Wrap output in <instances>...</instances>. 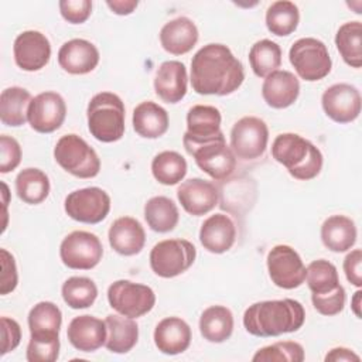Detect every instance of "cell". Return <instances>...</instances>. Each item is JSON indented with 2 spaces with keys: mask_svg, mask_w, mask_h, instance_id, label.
<instances>
[{
  "mask_svg": "<svg viewBox=\"0 0 362 362\" xmlns=\"http://www.w3.org/2000/svg\"><path fill=\"white\" fill-rule=\"evenodd\" d=\"M243 79L242 62L223 44H206L191 59L189 81L199 95H230L240 88Z\"/></svg>",
  "mask_w": 362,
  "mask_h": 362,
  "instance_id": "obj_1",
  "label": "cell"
},
{
  "mask_svg": "<svg viewBox=\"0 0 362 362\" xmlns=\"http://www.w3.org/2000/svg\"><path fill=\"white\" fill-rule=\"evenodd\" d=\"M305 321V311L293 298L264 300L249 305L243 313V327L255 337L269 338L298 331Z\"/></svg>",
  "mask_w": 362,
  "mask_h": 362,
  "instance_id": "obj_2",
  "label": "cell"
},
{
  "mask_svg": "<svg viewBox=\"0 0 362 362\" xmlns=\"http://www.w3.org/2000/svg\"><path fill=\"white\" fill-rule=\"evenodd\" d=\"M272 157L300 181L315 178L322 168V153L297 133H281L272 143Z\"/></svg>",
  "mask_w": 362,
  "mask_h": 362,
  "instance_id": "obj_3",
  "label": "cell"
},
{
  "mask_svg": "<svg viewBox=\"0 0 362 362\" xmlns=\"http://www.w3.org/2000/svg\"><path fill=\"white\" fill-rule=\"evenodd\" d=\"M124 117V103L113 92L96 93L88 103V129L102 143H113L123 137Z\"/></svg>",
  "mask_w": 362,
  "mask_h": 362,
  "instance_id": "obj_4",
  "label": "cell"
},
{
  "mask_svg": "<svg viewBox=\"0 0 362 362\" xmlns=\"http://www.w3.org/2000/svg\"><path fill=\"white\" fill-rule=\"evenodd\" d=\"M54 158L61 168L78 178H93L100 171L96 151L74 133L59 137L54 147Z\"/></svg>",
  "mask_w": 362,
  "mask_h": 362,
  "instance_id": "obj_5",
  "label": "cell"
},
{
  "mask_svg": "<svg viewBox=\"0 0 362 362\" xmlns=\"http://www.w3.org/2000/svg\"><path fill=\"white\" fill-rule=\"evenodd\" d=\"M288 59L297 75L307 82L324 79L332 68L327 45L313 37L297 40L290 47Z\"/></svg>",
  "mask_w": 362,
  "mask_h": 362,
  "instance_id": "obj_6",
  "label": "cell"
},
{
  "mask_svg": "<svg viewBox=\"0 0 362 362\" xmlns=\"http://www.w3.org/2000/svg\"><path fill=\"white\" fill-rule=\"evenodd\" d=\"M197 257L195 246L181 238L156 243L150 252V267L158 277L171 279L187 272Z\"/></svg>",
  "mask_w": 362,
  "mask_h": 362,
  "instance_id": "obj_7",
  "label": "cell"
},
{
  "mask_svg": "<svg viewBox=\"0 0 362 362\" xmlns=\"http://www.w3.org/2000/svg\"><path fill=\"white\" fill-rule=\"evenodd\" d=\"M107 301L117 314L129 318H139L150 313L156 304V294L151 287L130 280H117L107 288Z\"/></svg>",
  "mask_w": 362,
  "mask_h": 362,
  "instance_id": "obj_8",
  "label": "cell"
},
{
  "mask_svg": "<svg viewBox=\"0 0 362 362\" xmlns=\"http://www.w3.org/2000/svg\"><path fill=\"white\" fill-rule=\"evenodd\" d=\"M103 256L100 239L86 230H74L68 233L59 246L62 263L74 270H90L99 264Z\"/></svg>",
  "mask_w": 362,
  "mask_h": 362,
  "instance_id": "obj_9",
  "label": "cell"
},
{
  "mask_svg": "<svg viewBox=\"0 0 362 362\" xmlns=\"http://www.w3.org/2000/svg\"><path fill=\"white\" fill-rule=\"evenodd\" d=\"M66 215L82 223H99L110 211V197L99 187H86L69 192L64 202Z\"/></svg>",
  "mask_w": 362,
  "mask_h": 362,
  "instance_id": "obj_10",
  "label": "cell"
},
{
  "mask_svg": "<svg viewBox=\"0 0 362 362\" xmlns=\"http://www.w3.org/2000/svg\"><path fill=\"white\" fill-rule=\"evenodd\" d=\"M269 141V127L264 120L256 116L239 119L230 130V148L235 157L242 160H256L266 151Z\"/></svg>",
  "mask_w": 362,
  "mask_h": 362,
  "instance_id": "obj_11",
  "label": "cell"
},
{
  "mask_svg": "<svg viewBox=\"0 0 362 362\" xmlns=\"http://www.w3.org/2000/svg\"><path fill=\"white\" fill-rule=\"evenodd\" d=\"M267 272L270 280L280 288L293 290L305 280V266L300 255L288 245H276L267 253Z\"/></svg>",
  "mask_w": 362,
  "mask_h": 362,
  "instance_id": "obj_12",
  "label": "cell"
},
{
  "mask_svg": "<svg viewBox=\"0 0 362 362\" xmlns=\"http://www.w3.org/2000/svg\"><path fill=\"white\" fill-rule=\"evenodd\" d=\"M221 112L211 105H195L187 113V132L182 137L185 150L225 137L221 130Z\"/></svg>",
  "mask_w": 362,
  "mask_h": 362,
  "instance_id": "obj_13",
  "label": "cell"
},
{
  "mask_svg": "<svg viewBox=\"0 0 362 362\" xmlns=\"http://www.w3.org/2000/svg\"><path fill=\"white\" fill-rule=\"evenodd\" d=\"M195 160V164L216 181L226 180L236 167V157L226 144L225 137L216 139L187 151Z\"/></svg>",
  "mask_w": 362,
  "mask_h": 362,
  "instance_id": "obj_14",
  "label": "cell"
},
{
  "mask_svg": "<svg viewBox=\"0 0 362 362\" xmlns=\"http://www.w3.org/2000/svg\"><path fill=\"white\" fill-rule=\"evenodd\" d=\"M66 116L64 98L52 90L41 92L34 96L28 106L27 120L33 130L38 133H52L58 130Z\"/></svg>",
  "mask_w": 362,
  "mask_h": 362,
  "instance_id": "obj_15",
  "label": "cell"
},
{
  "mask_svg": "<svg viewBox=\"0 0 362 362\" xmlns=\"http://www.w3.org/2000/svg\"><path fill=\"white\" fill-rule=\"evenodd\" d=\"M325 115L337 123H351L361 113L362 99L359 90L351 83H334L321 96Z\"/></svg>",
  "mask_w": 362,
  "mask_h": 362,
  "instance_id": "obj_16",
  "label": "cell"
},
{
  "mask_svg": "<svg viewBox=\"0 0 362 362\" xmlns=\"http://www.w3.org/2000/svg\"><path fill=\"white\" fill-rule=\"evenodd\" d=\"M16 65L27 72L42 69L51 58V44L45 34L27 30L20 33L13 44Z\"/></svg>",
  "mask_w": 362,
  "mask_h": 362,
  "instance_id": "obj_17",
  "label": "cell"
},
{
  "mask_svg": "<svg viewBox=\"0 0 362 362\" xmlns=\"http://www.w3.org/2000/svg\"><path fill=\"white\" fill-rule=\"evenodd\" d=\"M177 198L185 212L201 216L218 205L219 191L214 182L195 177L181 182L177 189Z\"/></svg>",
  "mask_w": 362,
  "mask_h": 362,
  "instance_id": "obj_18",
  "label": "cell"
},
{
  "mask_svg": "<svg viewBox=\"0 0 362 362\" xmlns=\"http://www.w3.org/2000/svg\"><path fill=\"white\" fill-rule=\"evenodd\" d=\"M99 51L88 40L72 38L64 42L58 51L59 66L71 75H85L92 72L99 64Z\"/></svg>",
  "mask_w": 362,
  "mask_h": 362,
  "instance_id": "obj_19",
  "label": "cell"
},
{
  "mask_svg": "<svg viewBox=\"0 0 362 362\" xmlns=\"http://www.w3.org/2000/svg\"><path fill=\"white\" fill-rule=\"evenodd\" d=\"M66 337L75 349L81 352H93L106 342V322L89 314L78 315L68 324Z\"/></svg>",
  "mask_w": 362,
  "mask_h": 362,
  "instance_id": "obj_20",
  "label": "cell"
},
{
  "mask_svg": "<svg viewBox=\"0 0 362 362\" xmlns=\"http://www.w3.org/2000/svg\"><path fill=\"white\" fill-rule=\"evenodd\" d=\"M236 240L235 222L226 214L208 216L199 229V242L211 253L221 255L228 252Z\"/></svg>",
  "mask_w": 362,
  "mask_h": 362,
  "instance_id": "obj_21",
  "label": "cell"
},
{
  "mask_svg": "<svg viewBox=\"0 0 362 362\" xmlns=\"http://www.w3.org/2000/svg\"><path fill=\"white\" fill-rule=\"evenodd\" d=\"M107 239L116 253L122 256H134L144 247L146 232L136 218L120 216L110 225Z\"/></svg>",
  "mask_w": 362,
  "mask_h": 362,
  "instance_id": "obj_22",
  "label": "cell"
},
{
  "mask_svg": "<svg viewBox=\"0 0 362 362\" xmlns=\"http://www.w3.org/2000/svg\"><path fill=\"white\" fill-rule=\"evenodd\" d=\"M300 95V81L290 71H274L264 78L262 96L273 109H286L291 106Z\"/></svg>",
  "mask_w": 362,
  "mask_h": 362,
  "instance_id": "obj_23",
  "label": "cell"
},
{
  "mask_svg": "<svg viewBox=\"0 0 362 362\" xmlns=\"http://www.w3.org/2000/svg\"><path fill=\"white\" fill-rule=\"evenodd\" d=\"M187 68L180 61L163 62L154 76L156 95L165 103H178L187 93Z\"/></svg>",
  "mask_w": 362,
  "mask_h": 362,
  "instance_id": "obj_24",
  "label": "cell"
},
{
  "mask_svg": "<svg viewBox=\"0 0 362 362\" xmlns=\"http://www.w3.org/2000/svg\"><path fill=\"white\" fill-rule=\"evenodd\" d=\"M154 344L161 354L178 355L188 349L192 338L191 327L180 317L163 318L154 329Z\"/></svg>",
  "mask_w": 362,
  "mask_h": 362,
  "instance_id": "obj_25",
  "label": "cell"
},
{
  "mask_svg": "<svg viewBox=\"0 0 362 362\" xmlns=\"http://www.w3.org/2000/svg\"><path fill=\"white\" fill-rule=\"evenodd\" d=\"M199 33L195 23L188 17H177L165 23L160 30L161 47L173 55L189 52L198 42Z\"/></svg>",
  "mask_w": 362,
  "mask_h": 362,
  "instance_id": "obj_26",
  "label": "cell"
},
{
  "mask_svg": "<svg viewBox=\"0 0 362 362\" xmlns=\"http://www.w3.org/2000/svg\"><path fill=\"white\" fill-rule=\"evenodd\" d=\"M132 123L139 136L144 139H158L168 130L170 117L163 106L146 100L134 107Z\"/></svg>",
  "mask_w": 362,
  "mask_h": 362,
  "instance_id": "obj_27",
  "label": "cell"
},
{
  "mask_svg": "<svg viewBox=\"0 0 362 362\" xmlns=\"http://www.w3.org/2000/svg\"><path fill=\"white\" fill-rule=\"evenodd\" d=\"M355 222L345 215H331L321 225V240L327 249L335 253L349 250L356 242Z\"/></svg>",
  "mask_w": 362,
  "mask_h": 362,
  "instance_id": "obj_28",
  "label": "cell"
},
{
  "mask_svg": "<svg viewBox=\"0 0 362 362\" xmlns=\"http://www.w3.org/2000/svg\"><path fill=\"white\" fill-rule=\"evenodd\" d=\"M107 337L105 346L113 354H127L139 339V325L134 318L122 314H109L105 320Z\"/></svg>",
  "mask_w": 362,
  "mask_h": 362,
  "instance_id": "obj_29",
  "label": "cell"
},
{
  "mask_svg": "<svg viewBox=\"0 0 362 362\" xmlns=\"http://www.w3.org/2000/svg\"><path fill=\"white\" fill-rule=\"evenodd\" d=\"M199 332L208 342L221 344L233 332V314L225 305H211L199 317Z\"/></svg>",
  "mask_w": 362,
  "mask_h": 362,
  "instance_id": "obj_30",
  "label": "cell"
},
{
  "mask_svg": "<svg viewBox=\"0 0 362 362\" xmlns=\"http://www.w3.org/2000/svg\"><path fill=\"white\" fill-rule=\"evenodd\" d=\"M31 93L21 86L6 88L0 95V120L6 126L18 127L27 120Z\"/></svg>",
  "mask_w": 362,
  "mask_h": 362,
  "instance_id": "obj_31",
  "label": "cell"
},
{
  "mask_svg": "<svg viewBox=\"0 0 362 362\" xmlns=\"http://www.w3.org/2000/svg\"><path fill=\"white\" fill-rule=\"evenodd\" d=\"M144 219L151 230L158 233H167L177 226L180 221V214L175 202L171 198L157 195L146 202Z\"/></svg>",
  "mask_w": 362,
  "mask_h": 362,
  "instance_id": "obj_32",
  "label": "cell"
},
{
  "mask_svg": "<svg viewBox=\"0 0 362 362\" xmlns=\"http://www.w3.org/2000/svg\"><path fill=\"white\" fill-rule=\"evenodd\" d=\"M49 189V178L40 168H24L16 177V192L18 198L25 204H41L48 197Z\"/></svg>",
  "mask_w": 362,
  "mask_h": 362,
  "instance_id": "obj_33",
  "label": "cell"
},
{
  "mask_svg": "<svg viewBox=\"0 0 362 362\" xmlns=\"http://www.w3.org/2000/svg\"><path fill=\"white\" fill-rule=\"evenodd\" d=\"M337 49L344 62L352 68L362 66V24L361 21H348L342 24L335 34Z\"/></svg>",
  "mask_w": 362,
  "mask_h": 362,
  "instance_id": "obj_34",
  "label": "cell"
},
{
  "mask_svg": "<svg viewBox=\"0 0 362 362\" xmlns=\"http://www.w3.org/2000/svg\"><path fill=\"white\" fill-rule=\"evenodd\" d=\"M30 335H59L62 313L52 301H40L28 313Z\"/></svg>",
  "mask_w": 362,
  "mask_h": 362,
  "instance_id": "obj_35",
  "label": "cell"
},
{
  "mask_svg": "<svg viewBox=\"0 0 362 362\" xmlns=\"http://www.w3.org/2000/svg\"><path fill=\"white\" fill-rule=\"evenodd\" d=\"M300 23L298 7L288 0H279L272 3L266 10V27L277 35L286 37L296 31Z\"/></svg>",
  "mask_w": 362,
  "mask_h": 362,
  "instance_id": "obj_36",
  "label": "cell"
},
{
  "mask_svg": "<svg viewBox=\"0 0 362 362\" xmlns=\"http://www.w3.org/2000/svg\"><path fill=\"white\" fill-rule=\"evenodd\" d=\"M249 64L253 74L266 78L281 65V48L272 40L256 41L249 49Z\"/></svg>",
  "mask_w": 362,
  "mask_h": 362,
  "instance_id": "obj_37",
  "label": "cell"
},
{
  "mask_svg": "<svg viewBox=\"0 0 362 362\" xmlns=\"http://www.w3.org/2000/svg\"><path fill=\"white\" fill-rule=\"evenodd\" d=\"M188 165L185 158L171 150L158 153L151 161L153 177L163 185H175L184 180Z\"/></svg>",
  "mask_w": 362,
  "mask_h": 362,
  "instance_id": "obj_38",
  "label": "cell"
},
{
  "mask_svg": "<svg viewBox=\"0 0 362 362\" xmlns=\"http://www.w3.org/2000/svg\"><path fill=\"white\" fill-rule=\"evenodd\" d=\"M61 294L68 307L81 310L88 308L95 303L98 297V287L89 277L72 276L64 281Z\"/></svg>",
  "mask_w": 362,
  "mask_h": 362,
  "instance_id": "obj_39",
  "label": "cell"
},
{
  "mask_svg": "<svg viewBox=\"0 0 362 362\" xmlns=\"http://www.w3.org/2000/svg\"><path fill=\"white\" fill-rule=\"evenodd\" d=\"M305 280L313 294L329 293L339 286L337 267L325 259H317L305 267Z\"/></svg>",
  "mask_w": 362,
  "mask_h": 362,
  "instance_id": "obj_40",
  "label": "cell"
},
{
  "mask_svg": "<svg viewBox=\"0 0 362 362\" xmlns=\"http://www.w3.org/2000/svg\"><path fill=\"white\" fill-rule=\"evenodd\" d=\"M304 348L296 341H281L256 351L253 362H303Z\"/></svg>",
  "mask_w": 362,
  "mask_h": 362,
  "instance_id": "obj_41",
  "label": "cell"
},
{
  "mask_svg": "<svg viewBox=\"0 0 362 362\" xmlns=\"http://www.w3.org/2000/svg\"><path fill=\"white\" fill-rule=\"evenodd\" d=\"M59 356V335H30L25 358L28 362H55Z\"/></svg>",
  "mask_w": 362,
  "mask_h": 362,
  "instance_id": "obj_42",
  "label": "cell"
},
{
  "mask_svg": "<svg viewBox=\"0 0 362 362\" xmlns=\"http://www.w3.org/2000/svg\"><path fill=\"white\" fill-rule=\"evenodd\" d=\"M345 298H346L345 290L341 284L329 293L311 294V301L314 308L321 315H327V317L339 314L345 307Z\"/></svg>",
  "mask_w": 362,
  "mask_h": 362,
  "instance_id": "obj_43",
  "label": "cell"
},
{
  "mask_svg": "<svg viewBox=\"0 0 362 362\" xmlns=\"http://www.w3.org/2000/svg\"><path fill=\"white\" fill-rule=\"evenodd\" d=\"M20 143L7 134L0 136V173L6 174L16 170L21 161Z\"/></svg>",
  "mask_w": 362,
  "mask_h": 362,
  "instance_id": "obj_44",
  "label": "cell"
},
{
  "mask_svg": "<svg viewBox=\"0 0 362 362\" xmlns=\"http://www.w3.org/2000/svg\"><path fill=\"white\" fill-rule=\"evenodd\" d=\"M58 6L62 18L71 24L85 23L92 13L90 0H62Z\"/></svg>",
  "mask_w": 362,
  "mask_h": 362,
  "instance_id": "obj_45",
  "label": "cell"
},
{
  "mask_svg": "<svg viewBox=\"0 0 362 362\" xmlns=\"http://www.w3.org/2000/svg\"><path fill=\"white\" fill-rule=\"evenodd\" d=\"M1 259V277H0V294L6 296L16 290L18 283L17 266L14 256L7 249H0Z\"/></svg>",
  "mask_w": 362,
  "mask_h": 362,
  "instance_id": "obj_46",
  "label": "cell"
},
{
  "mask_svg": "<svg viewBox=\"0 0 362 362\" xmlns=\"http://www.w3.org/2000/svg\"><path fill=\"white\" fill-rule=\"evenodd\" d=\"M1 356L14 351L21 341V327L20 324L10 318L1 317Z\"/></svg>",
  "mask_w": 362,
  "mask_h": 362,
  "instance_id": "obj_47",
  "label": "cell"
},
{
  "mask_svg": "<svg viewBox=\"0 0 362 362\" xmlns=\"http://www.w3.org/2000/svg\"><path fill=\"white\" fill-rule=\"evenodd\" d=\"M361 264H362V250L361 249H354L351 250L345 259H344V272L346 280L355 286L361 287L362 286V272H361Z\"/></svg>",
  "mask_w": 362,
  "mask_h": 362,
  "instance_id": "obj_48",
  "label": "cell"
},
{
  "mask_svg": "<svg viewBox=\"0 0 362 362\" xmlns=\"http://www.w3.org/2000/svg\"><path fill=\"white\" fill-rule=\"evenodd\" d=\"M327 362H359L361 358L359 355H356L352 349L349 348H344V346H338V348H332L324 358Z\"/></svg>",
  "mask_w": 362,
  "mask_h": 362,
  "instance_id": "obj_49",
  "label": "cell"
},
{
  "mask_svg": "<svg viewBox=\"0 0 362 362\" xmlns=\"http://www.w3.org/2000/svg\"><path fill=\"white\" fill-rule=\"evenodd\" d=\"M107 7L117 16H127L132 14L136 7L139 6L137 0H107L106 1Z\"/></svg>",
  "mask_w": 362,
  "mask_h": 362,
  "instance_id": "obj_50",
  "label": "cell"
},
{
  "mask_svg": "<svg viewBox=\"0 0 362 362\" xmlns=\"http://www.w3.org/2000/svg\"><path fill=\"white\" fill-rule=\"evenodd\" d=\"M361 303H362V291L358 290V291L354 293L352 300H351V308H352L354 314H355L358 318H361V315H362V314H361Z\"/></svg>",
  "mask_w": 362,
  "mask_h": 362,
  "instance_id": "obj_51",
  "label": "cell"
}]
</instances>
